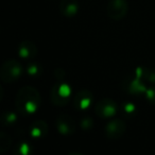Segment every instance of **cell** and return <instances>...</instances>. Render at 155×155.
Here are the masks:
<instances>
[{
	"instance_id": "6da1fadb",
	"label": "cell",
	"mask_w": 155,
	"mask_h": 155,
	"mask_svg": "<svg viewBox=\"0 0 155 155\" xmlns=\"http://www.w3.org/2000/svg\"><path fill=\"white\" fill-rule=\"evenodd\" d=\"M41 98L37 89L31 86L22 87L16 96V108L22 115H32L38 110Z\"/></svg>"
},
{
	"instance_id": "7a4b0ae2",
	"label": "cell",
	"mask_w": 155,
	"mask_h": 155,
	"mask_svg": "<svg viewBox=\"0 0 155 155\" xmlns=\"http://www.w3.org/2000/svg\"><path fill=\"white\" fill-rule=\"evenodd\" d=\"M22 67L15 60H10L5 62L0 69V77L1 80L5 83H12L18 80L21 75Z\"/></svg>"
},
{
	"instance_id": "3957f363",
	"label": "cell",
	"mask_w": 155,
	"mask_h": 155,
	"mask_svg": "<svg viewBox=\"0 0 155 155\" xmlns=\"http://www.w3.org/2000/svg\"><path fill=\"white\" fill-rule=\"evenodd\" d=\"M71 89L66 83H58L51 89L50 98L55 105H65L69 101Z\"/></svg>"
},
{
	"instance_id": "277c9868",
	"label": "cell",
	"mask_w": 155,
	"mask_h": 155,
	"mask_svg": "<svg viewBox=\"0 0 155 155\" xmlns=\"http://www.w3.org/2000/svg\"><path fill=\"white\" fill-rule=\"evenodd\" d=\"M127 12V2L125 0H110L107 5V15L112 19H122Z\"/></svg>"
},
{
	"instance_id": "5b68a950",
	"label": "cell",
	"mask_w": 155,
	"mask_h": 155,
	"mask_svg": "<svg viewBox=\"0 0 155 155\" xmlns=\"http://www.w3.org/2000/svg\"><path fill=\"white\" fill-rule=\"evenodd\" d=\"M95 110L98 116L103 117V118H110V117H113L114 115H116L118 106L113 100L103 99L96 105Z\"/></svg>"
},
{
	"instance_id": "8992f818",
	"label": "cell",
	"mask_w": 155,
	"mask_h": 155,
	"mask_svg": "<svg viewBox=\"0 0 155 155\" xmlns=\"http://www.w3.org/2000/svg\"><path fill=\"white\" fill-rule=\"evenodd\" d=\"M56 129L63 135H70L75 132V121L71 116L63 114L56 119Z\"/></svg>"
},
{
	"instance_id": "52a82bcc",
	"label": "cell",
	"mask_w": 155,
	"mask_h": 155,
	"mask_svg": "<svg viewBox=\"0 0 155 155\" xmlns=\"http://www.w3.org/2000/svg\"><path fill=\"white\" fill-rule=\"evenodd\" d=\"M125 123L122 120H113L105 127L106 136L110 139H118L125 132Z\"/></svg>"
},
{
	"instance_id": "ba28073f",
	"label": "cell",
	"mask_w": 155,
	"mask_h": 155,
	"mask_svg": "<svg viewBox=\"0 0 155 155\" xmlns=\"http://www.w3.org/2000/svg\"><path fill=\"white\" fill-rule=\"evenodd\" d=\"M94 101V96L89 91L83 89L74 96V104L80 110H86L91 105Z\"/></svg>"
},
{
	"instance_id": "9c48e42d",
	"label": "cell",
	"mask_w": 155,
	"mask_h": 155,
	"mask_svg": "<svg viewBox=\"0 0 155 155\" xmlns=\"http://www.w3.org/2000/svg\"><path fill=\"white\" fill-rule=\"evenodd\" d=\"M18 52L21 58H33L34 55H36L37 49L36 46L31 41H24L18 47Z\"/></svg>"
},
{
	"instance_id": "30bf717a",
	"label": "cell",
	"mask_w": 155,
	"mask_h": 155,
	"mask_svg": "<svg viewBox=\"0 0 155 155\" xmlns=\"http://www.w3.org/2000/svg\"><path fill=\"white\" fill-rule=\"evenodd\" d=\"M48 132V125L47 123L45 122V121H37V122L33 123L32 127H31V130H30V133L31 135L33 136V137L37 138V139H39V138L44 137V136L46 135V133Z\"/></svg>"
},
{
	"instance_id": "8fae6325",
	"label": "cell",
	"mask_w": 155,
	"mask_h": 155,
	"mask_svg": "<svg viewBox=\"0 0 155 155\" xmlns=\"http://www.w3.org/2000/svg\"><path fill=\"white\" fill-rule=\"evenodd\" d=\"M60 9L65 16H73L78 12V5L73 0H63Z\"/></svg>"
},
{
	"instance_id": "7c38bea8",
	"label": "cell",
	"mask_w": 155,
	"mask_h": 155,
	"mask_svg": "<svg viewBox=\"0 0 155 155\" xmlns=\"http://www.w3.org/2000/svg\"><path fill=\"white\" fill-rule=\"evenodd\" d=\"M146 96H147V99H148L151 103L155 104V87H152V88L148 89Z\"/></svg>"
},
{
	"instance_id": "4fadbf2b",
	"label": "cell",
	"mask_w": 155,
	"mask_h": 155,
	"mask_svg": "<svg viewBox=\"0 0 155 155\" xmlns=\"http://www.w3.org/2000/svg\"><path fill=\"white\" fill-rule=\"evenodd\" d=\"M7 115V119H5L3 118V121L2 122H5V121H7V123H12V122H14L15 121V119H16V115L14 114V113H8V114H5Z\"/></svg>"
}]
</instances>
